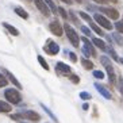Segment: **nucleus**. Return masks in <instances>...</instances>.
I'll return each instance as SVG.
<instances>
[{
	"mask_svg": "<svg viewBox=\"0 0 123 123\" xmlns=\"http://www.w3.org/2000/svg\"><path fill=\"white\" fill-rule=\"evenodd\" d=\"M64 29H65V33H66V35H68V39L70 41V43H72L74 47H79V45H80V38H79V35H77V33L68 25V23L64 26Z\"/></svg>",
	"mask_w": 123,
	"mask_h": 123,
	"instance_id": "f257e3e1",
	"label": "nucleus"
},
{
	"mask_svg": "<svg viewBox=\"0 0 123 123\" xmlns=\"http://www.w3.org/2000/svg\"><path fill=\"white\" fill-rule=\"evenodd\" d=\"M100 62L104 65L105 70H107V73H108V79L111 83H115V72H114V66L111 65V62H110L108 57H105V55H103V57H100Z\"/></svg>",
	"mask_w": 123,
	"mask_h": 123,
	"instance_id": "f03ea898",
	"label": "nucleus"
},
{
	"mask_svg": "<svg viewBox=\"0 0 123 123\" xmlns=\"http://www.w3.org/2000/svg\"><path fill=\"white\" fill-rule=\"evenodd\" d=\"M4 96H6V99H7L10 103H12V104H18V103H20V100H22L20 93H19L16 89H6Z\"/></svg>",
	"mask_w": 123,
	"mask_h": 123,
	"instance_id": "7ed1b4c3",
	"label": "nucleus"
},
{
	"mask_svg": "<svg viewBox=\"0 0 123 123\" xmlns=\"http://www.w3.org/2000/svg\"><path fill=\"white\" fill-rule=\"evenodd\" d=\"M93 19H95V22L99 23V25L103 27V29H107V30H111L112 29V25L111 22H110L108 19L105 18V16H103V15L100 14H95L93 15Z\"/></svg>",
	"mask_w": 123,
	"mask_h": 123,
	"instance_id": "20e7f679",
	"label": "nucleus"
},
{
	"mask_svg": "<svg viewBox=\"0 0 123 123\" xmlns=\"http://www.w3.org/2000/svg\"><path fill=\"white\" fill-rule=\"evenodd\" d=\"M20 118H26V119L29 120H33V122H37V120L41 119L39 114H37L35 111H31V110H27V111H23L22 114H19Z\"/></svg>",
	"mask_w": 123,
	"mask_h": 123,
	"instance_id": "39448f33",
	"label": "nucleus"
},
{
	"mask_svg": "<svg viewBox=\"0 0 123 123\" xmlns=\"http://www.w3.org/2000/svg\"><path fill=\"white\" fill-rule=\"evenodd\" d=\"M43 50L46 51V53H49V54H51V55H55L58 51H60V46H58L55 42H53V41H49V43L43 47Z\"/></svg>",
	"mask_w": 123,
	"mask_h": 123,
	"instance_id": "423d86ee",
	"label": "nucleus"
},
{
	"mask_svg": "<svg viewBox=\"0 0 123 123\" xmlns=\"http://www.w3.org/2000/svg\"><path fill=\"white\" fill-rule=\"evenodd\" d=\"M49 29H50V31L54 34V35H57V37L62 35V26L60 25L58 20H53V22L49 25Z\"/></svg>",
	"mask_w": 123,
	"mask_h": 123,
	"instance_id": "0eeeda50",
	"label": "nucleus"
},
{
	"mask_svg": "<svg viewBox=\"0 0 123 123\" xmlns=\"http://www.w3.org/2000/svg\"><path fill=\"white\" fill-rule=\"evenodd\" d=\"M34 3H35V6L38 7V10H39L45 16H49V15H50V10H49V7L46 6L45 0H34Z\"/></svg>",
	"mask_w": 123,
	"mask_h": 123,
	"instance_id": "6e6552de",
	"label": "nucleus"
},
{
	"mask_svg": "<svg viewBox=\"0 0 123 123\" xmlns=\"http://www.w3.org/2000/svg\"><path fill=\"white\" fill-rule=\"evenodd\" d=\"M100 11L103 12V14H105L108 18L114 19V20H118V18H119V12L116 11V10H114V8H107V7H101Z\"/></svg>",
	"mask_w": 123,
	"mask_h": 123,
	"instance_id": "1a4fd4ad",
	"label": "nucleus"
},
{
	"mask_svg": "<svg viewBox=\"0 0 123 123\" xmlns=\"http://www.w3.org/2000/svg\"><path fill=\"white\" fill-rule=\"evenodd\" d=\"M80 39L84 42V47H85V49H87V50L91 53V55H96V51H95V49H93V46H92V43H91V42L87 39V38H85V37L80 38Z\"/></svg>",
	"mask_w": 123,
	"mask_h": 123,
	"instance_id": "9d476101",
	"label": "nucleus"
},
{
	"mask_svg": "<svg viewBox=\"0 0 123 123\" xmlns=\"http://www.w3.org/2000/svg\"><path fill=\"white\" fill-rule=\"evenodd\" d=\"M95 88H96L99 93H100V95H103V96H104L105 99H111V93H110V92H108L107 89H105L104 87H101L100 84H98V83H96V84H95Z\"/></svg>",
	"mask_w": 123,
	"mask_h": 123,
	"instance_id": "9b49d317",
	"label": "nucleus"
},
{
	"mask_svg": "<svg viewBox=\"0 0 123 123\" xmlns=\"http://www.w3.org/2000/svg\"><path fill=\"white\" fill-rule=\"evenodd\" d=\"M55 69H57V70H60V72H62V73H66V74H69V73H70V66L65 65L64 62H57Z\"/></svg>",
	"mask_w": 123,
	"mask_h": 123,
	"instance_id": "f8f14e48",
	"label": "nucleus"
},
{
	"mask_svg": "<svg viewBox=\"0 0 123 123\" xmlns=\"http://www.w3.org/2000/svg\"><path fill=\"white\" fill-rule=\"evenodd\" d=\"M92 43L96 45V46H98L99 49H101V50H107L105 42H104V41H101L100 38H93V39H92Z\"/></svg>",
	"mask_w": 123,
	"mask_h": 123,
	"instance_id": "ddd939ff",
	"label": "nucleus"
},
{
	"mask_svg": "<svg viewBox=\"0 0 123 123\" xmlns=\"http://www.w3.org/2000/svg\"><path fill=\"white\" fill-rule=\"evenodd\" d=\"M12 111L11 105L8 104L7 101H0V112H10Z\"/></svg>",
	"mask_w": 123,
	"mask_h": 123,
	"instance_id": "4468645a",
	"label": "nucleus"
},
{
	"mask_svg": "<svg viewBox=\"0 0 123 123\" xmlns=\"http://www.w3.org/2000/svg\"><path fill=\"white\" fill-rule=\"evenodd\" d=\"M3 26H4V27H6V29L8 30V31H10V33L12 34V35H15V37H18V35H19V31H18V30H16V29H15L14 26L8 25V23H6V22L3 23Z\"/></svg>",
	"mask_w": 123,
	"mask_h": 123,
	"instance_id": "2eb2a0df",
	"label": "nucleus"
},
{
	"mask_svg": "<svg viewBox=\"0 0 123 123\" xmlns=\"http://www.w3.org/2000/svg\"><path fill=\"white\" fill-rule=\"evenodd\" d=\"M6 73H7V77L10 79V81H11V83H14V85H15V87H18L19 89H20V88H22V85L19 84V81H18V80L15 79V76H14V74H12V73H10V72H6Z\"/></svg>",
	"mask_w": 123,
	"mask_h": 123,
	"instance_id": "dca6fc26",
	"label": "nucleus"
},
{
	"mask_svg": "<svg viewBox=\"0 0 123 123\" xmlns=\"http://www.w3.org/2000/svg\"><path fill=\"white\" fill-rule=\"evenodd\" d=\"M45 3H46V6L49 7V10H50L53 14H57V7H55V4L53 3V0H45Z\"/></svg>",
	"mask_w": 123,
	"mask_h": 123,
	"instance_id": "f3484780",
	"label": "nucleus"
},
{
	"mask_svg": "<svg viewBox=\"0 0 123 123\" xmlns=\"http://www.w3.org/2000/svg\"><path fill=\"white\" fill-rule=\"evenodd\" d=\"M81 65L84 66L85 69H92L93 68V62L87 60V58H81Z\"/></svg>",
	"mask_w": 123,
	"mask_h": 123,
	"instance_id": "a211bd4d",
	"label": "nucleus"
},
{
	"mask_svg": "<svg viewBox=\"0 0 123 123\" xmlns=\"http://www.w3.org/2000/svg\"><path fill=\"white\" fill-rule=\"evenodd\" d=\"M15 12H16V14H18L20 18H23V19H27V18H29V14H27V12H26L23 8H20V7H16V8H15Z\"/></svg>",
	"mask_w": 123,
	"mask_h": 123,
	"instance_id": "6ab92c4d",
	"label": "nucleus"
},
{
	"mask_svg": "<svg viewBox=\"0 0 123 123\" xmlns=\"http://www.w3.org/2000/svg\"><path fill=\"white\" fill-rule=\"evenodd\" d=\"M38 62L42 65V68H43L45 70H49V65H47V62L45 61V58L42 57V55H38Z\"/></svg>",
	"mask_w": 123,
	"mask_h": 123,
	"instance_id": "aec40b11",
	"label": "nucleus"
},
{
	"mask_svg": "<svg viewBox=\"0 0 123 123\" xmlns=\"http://www.w3.org/2000/svg\"><path fill=\"white\" fill-rule=\"evenodd\" d=\"M79 14H80V16H81V18H83L84 20H87L88 23H92V18H91V16H89L88 14H85L84 11H80Z\"/></svg>",
	"mask_w": 123,
	"mask_h": 123,
	"instance_id": "412c9836",
	"label": "nucleus"
},
{
	"mask_svg": "<svg viewBox=\"0 0 123 123\" xmlns=\"http://www.w3.org/2000/svg\"><path fill=\"white\" fill-rule=\"evenodd\" d=\"M89 25H91V27L93 29V31H95V33H96V34H99V35H104V34H103V31H101V30H100V27H98V26L95 25L93 22H92V23H89Z\"/></svg>",
	"mask_w": 123,
	"mask_h": 123,
	"instance_id": "4be33fe9",
	"label": "nucleus"
},
{
	"mask_svg": "<svg viewBox=\"0 0 123 123\" xmlns=\"http://www.w3.org/2000/svg\"><path fill=\"white\" fill-rule=\"evenodd\" d=\"M42 108H43V110H45V111H46V112H47V115L50 116L51 119H54V120H55V122H57V123H58V120H57V118H55V116H54V115H53V114H51V111H50V110H49V108H47L46 105H45V104H42Z\"/></svg>",
	"mask_w": 123,
	"mask_h": 123,
	"instance_id": "5701e85b",
	"label": "nucleus"
},
{
	"mask_svg": "<svg viewBox=\"0 0 123 123\" xmlns=\"http://www.w3.org/2000/svg\"><path fill=\"white\" fill-rule=\"evenodd\" d=\"M93 76L96 77V79H99V80H103V79H104V73L101 72V70H95Z\"/></svg>",
	"mask_w": 123,
	"mask_h": 123,
	"instance_id": "b1692460",
	"label": "nucleus"
},
{
	"mask_svg": "<svg viewBox=\"0 0 123 123\" xmlns=\"http://www.w3.org/2000/svg\"><path fill=\"white\" fill-rule=\"evenodd\" d=\"M108 51H110V54L112 55V60H114V61H118V62H119V58H118V54L115 53V50H114L112 47H110V49H108Z\"/></svg>",
	"mask_w": 123,
	"mask_h": 123,
	"instance_id": "393cba45",
	"label": "nucleus"
},
{
	"mask_svg": "<svg viewBox=\"0 0 123 123\" xmlns=\"http://www.w3.org/2000/svg\"><path fill=\"white\" fill-rule=\"evenodd\" d=\"M7 83H8V80L6 79V77H4L1 73H0V88H1V87H6V85H7Z\"/></svg>",
	"mask_w": 123,
	"mask_h": 123,
	"instance_id": "a878e982",
	"label": "nucleus"
},
{
	"mask_svg": "<svg viewBox=\"0 0 123 123\" xmlns=\"http://www.w3.org/2000/svg\"><path fill=\"white\" fill-rule=\"evenodd\" d=\"M80 98L83 99V100H89V99H91V95L88 93V92H81V93H80Z\"/></svg>",
	"mask_w": 123,
	"mask_h": 123,
	"instance_id": "bb28decb",
	"label": "nucleus"
},
{
	"mask_svg": "<svg viewBox=\"0 0 123 123\" xmlns=\"http://www.w3.org/2000/svg\"><path fill=\"white\" fill-rule=\"evenodd\" d=\"M80 29H81V31H83V33L85 34V35H91V30L88 29V27H85V26H81Z\"/></svg>",
	"mask_w": 123,
	"mask_h": 123,
	"instance_id": "cd10ccee",
	"label": "nucleus"
},
{
	"mask_svg": "<svg viewBox=\"0 0 123 123\" xmlns=\"http://www.w3.org/2000/svg\"><path fill=\"white\" fill-rule=\"evenodd\" d=\"M115 27L118 29V31L123 33V22H116V23H115Z\"/></svg>",
	"mask_w": 123,
	"mask_h": 123,
	"instance_id": "c85d7f7f",
	"label": "nucleus"
},
{
	"mask_svg": "<svg viewBox=\"0 0 123 123\" xmlns=\"http://www.w3.org/2000/svg\"><path fill=\"white\" fill-rule=\"evenodd\" d=\"M58 12H60V14H61V16H62V18H68V14H66V11H65V10H64V8H62V7H60V8H58Z\"/></svg>",
	"mask_w": 123,
	"mask_h": 123,
	"instance_id": "c756f323",
	"label": "nucleus"
},
{
	"mask_svg": "<svg viewBox=\"0 0 123 123\" xmlns=\"http://www.w3.org/2000/svg\"><path fill=\"white\" fill-rule=\"evenodd\" d=\"M69 57H70V60H72V62H77V57L74 53H72V51H69Z\"/></svg>",
	"mask_w": 123,
	"mask_h": 123,
	"instance_id": "7c9ffc66",
	"label": "nucleus"
},
{
	"mask_svg": "<svg viewBox=\"0 0 123 123\" xmlns=\"http://www.w3.org/2000/svg\"><path fill=\"white\" fill-rule=\"evenodd\" d=\"M70 80H72L73 83H79V81H80V79L77 76H74V74H72V76H70Z\"/></svg>",
	"mask_w": 123,
	"mask_h": 123,
	"instance_id": "2f4dec72",
	"label": "nucleus"
},
{
	"mask_svg": "<svg viewBox=\"0 0 123 123\" xmlns=\"http://www.w3.org/2000/svg\"><path fill=\"white\" fill-rule=\"evenodd\" d=\"M114 38H115V39L118 41V43L122 45V41H120V38H119V35H118V34H114Z\"/></svg>",
	"mask_w": 123,
	"mask_h": 123,
	"instance_id": "473e14b6",
	"label": "nucleus"
},
{
	"mask_svg": "<svg viewBox=\"0 0 123 123\" xmlns=\"http://www.w3.org/2000/svg\"><path fill=\"white\" fill-rule=\"evenodd\" d=\"M61 1H64L66 4H72V0H61Z\"/></svg>",
	"mask_w": 123,
	"mask_h": 123,
	"instance_id": "72a5a7b5",
	"label": "nucleus"
},
{
	"mask_svg": "<svg viewBox=\"0 0 123 123\" xmlns=\"http://www.w3.org/2000/svg\"><path fill=\"white\" fill-rule=\"evenodd\" d=\"M93 1H96V3H105V0H93Z\"/></svg>",
	"mask_w": 123,
	"mask_h": 123,
	"instance_id": "f704fd0d",
	"label": "nucleus"
},
{
	"mask_svg": "<svg viewBox=\"0 0 123 123\" xmlns=\"http://www.w3.org/2000/svg\"><path fill=\"white\" fill-rule=\"evenodd\" d=\"M88 107H89V105H88V104H87V103H85V104H84V105H83V108H84V110H88Z\"/></svg>",
	"mask_w": 123,
	"mask_h": 123,
	"instance_id": "c9c22d12",
	"label": "nucleus"
},
{
	"mask_svg": "<svg viewBox=\"0 0 123 123\" xmlns=\"http://www.w3.org/2000/svg\"><path fill=\"white\" fill-rule=\"evenodd\" d=\"M119 62H120V64L123 65V58H122V60H119Z\"/></svg>",
	"mask_w": 123,
	"mask_h": 123,
	"instance_id": "e433bc0d",
	"label": "nucleus"
},
{
	"mask_svg": "<svg viewBox=\"0 0 123 123\" xmlns=\"http://www.w3.org/2000/svg\"><path fill=\"white\" fill-rule=\"evenodd\" d=\"M76 1H77V3H81V1H83V0H76Z\"/></svg>",
	"mask_w": 123,
	"mask_h": 123,
	"instance_id": "4c0bfd02",
	"label": "nucleus"
}]
</instances>
